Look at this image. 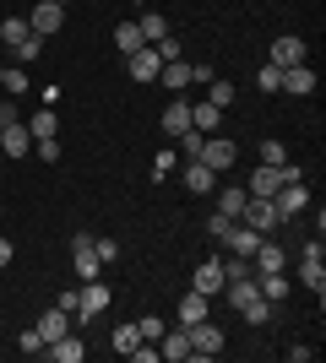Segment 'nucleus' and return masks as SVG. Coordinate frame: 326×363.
<instances>
[{
	"label": "nucleus",
	"instance_id": "1",
	"mask_svg": "<svg viewBox=\"0 0 326 363\" xmlns=\"http://www.w3.org/2000/svg\"><path fill=\"white\" fill-rule=\"evenodd\" d=\"M0 44L11 49V60H6V65H28V60L44 55V38L28 28V16H0Z\"/></svg>",
	"mask_w": 326,
	"mask_h": 363
},
{
	"label": "nucleus",
	"instance_id": "2",
	"mask_svg": "<svg viewBox=\"0 0 326 363\" xmlns=\"http://www.w3.org/2000/svg\"><path fill=\"white\" fill-rule=\"evenodd\" d=\"M299 282L321 298L326 293V250H321V233H315L310 244H305V255H299Z\"/></svg>",
	"mask_w": 326,
	"mask_h": 363
},
{
	"label": "nucleus",
	"instance_id": "3",
	"mask_svg": "<svg viewBox=\"0 0 326 363\" xmlns=\"http://www.w3.org/2000/svg\"><path fill=\"white\" fill-rule=\"evenodd\" d=\"M239 223H245V228H256L261 239H272V228H278L283 217H278V206H272L266 196H250V201H245V212H239Z\"/></svg>",
	"mask_w": 326,
	"mask_h": 363
},
{
	"label": "nucleus",
	"instance_id": "4",
	"mask_svg": "<svg viewBox=\"0 0 326 363\" xmlns=\"http://www.w3.org/2000/svg\"><path fill=\"white\" fill-rule=\"evenodd\" d=\"M196 157H202V163L212 168V174H229V168H234V157H239V147H234L229 136H207Z\"/></svg>",
	"mask_w": 326,
	"mask_h": 363
},
{
	"label": "nucleus",
	"instance_id": "5",
	"mask_svg": "<svg viewBox=\"0 0 326 363\" xmlns=\"http://www.w3.org/2000/svg\"><path fill=\"white\" fill-rule=\"evenodd\" d=\"M71 266H77L82 282H93V277H98L104 260H98V250H93V233H71Z\"/></svg>",
	"mask_w": 326,
	"mask_h": 363
},
{
	"label": "nucleus",
	"instance_id": "6",
	"mask_svg": "<svg viewBox=\"0 0 326 363\" xmlns=\"http://www.w3.org/2000/svg\"><path fill=\"white\" fill-rule=\"evenodd\" d=\"M185 331H190V358H217L223 352V331H217L212 320H196Z\"/></svg>",
	"mask_w": 326,
	"mask_h": 363
},
{
	"label": "nucleus",
	"instance_id": "7",
	"mask_svg": "<svg viewBox=\"0 0 326 363\" xmlns=\"http://www.w3.org/2000/svg\"><path fill=\"white\" fill-rule=\"evenodd\" d=\"M28 28L38 33V38H49V33H60L65 28V6H55V0H38L28 11Z\"/></svg>",
	"mask_w": 326,
	"mask_h": 363
},
{
	"label": "nucleus",
	"instance_id": "8",
	"mask_svg": "<svg viewBox=\"0 0 326 363\" xmlns=\"http://www.w3.org/2000/svg\"><path fill=\"white\" fill-rule=\"evenodd\" d=\"M305 60H310V49H305V38H299V33H283L278 44H272V65H278V71L305 65Z\"/></svg>",
	"mask_w": 326,
	"mask_h": 363
},
{
	"label": "nucleus",
	"instance_id": "9",
	"mask_svg": "<svg viewBox=\"0 0 326 363\" xmlns=\"http://www.w3.org/2000/svg\"><path fill=\"white\" fill-rule=\"evenodd\" d=\"M272 206H278V217H283V223H288V217H299L305 206H310V190H305V179H299V184H278Z\"/></svg>",
	"mask_w": 326,
	"mask_h": 363
},
{
	"label": "nucleus",
	"instance_id": "10",
	"mask_svg": "<svg viewBox=\"0 0 326 363\" xmlns=\"http://www.w3.org/2000/svg\"><path fill=\"white\" fill-rule=\"evenodd\" d=\"M223 282H229V277H223V260H196V272H190V288H196V293L217 298V293H223Z\"/></svg>",
	"mask_w": 326,
	"mask_h": 363
},
{
	"label": "nucleus",
	"instance_id": "11",
	"mask_svg": "<svg viewBox=\"0 0 326 363\" xmlns=\"http://www.w3.org/2000/svg\"><path fill=\"white\" fill-rule=\"evenodd\" d=\"M125 71H131V82H141V87H147V82H158V71H163V60H158V55H153V44H141L136 55H125Z\"/></svg>",
	"mask_w": 326,
	"mask_h": 363
},
{
	"label": "nucleus",
	"instance_id": "12",
	"mask_svg": "<svg viewBox=\"0 0 326 363\" xmlns=\"http://www.w3.org/2000/svg\"><path fill=\"white\" fill-rule=\"evenodd\" d=\"M158 125H163V136H169V141H180V136L190 130V98H169Z\"/></svg>",
	"mask_w": 326,
	"mask_h": 363
},
{
	"label": "nucleus",
	"instance_id": "13",
	"mask_svg": "<svg viewBox=\"0 0 326 363\" xmlns=\"http://www.w3.org/2000/svg\"><path fill=\"white\" fill-rule=\"evenodd\" d=\"M0 152H6V157H28V152H33L28 120H6V130H0Z\"/></svg>",
	"mask_w": 326,
	"mask_h": 363
},
{
	"label": "nucleus",
	"instance_id": "14",
	"mask_svg": "<svg viewBox=\"0 0 326 363\" xmlns=\"http://www.w3.org/2000/svg\"><path fill=\"white\" fill-rule=\"evenodd\" d=\"M33 331L44 336V347H49V342H60V336H65V331H77V325H71V315H65L60 303H49L44 315H38V325H33Z\"/></svg>",
	"mask_w": 326,
	"mask_h": 363
},
{
	"label": "nucleus",
	"instance_id": "15",
	"mask_svg": "<svg viewBox=\"0 0 326 363\" xmlns=\"http://www.w3.org/2000/svg\"><path fill=\"white\" fill-rule=\"evenodd\" d=\"M250 266H256V272H288L294 260H288V250H283V244L261 239V244H256V255H250Z\"/></svg>",
	"mask_w": 326,
	"mask_h": 363
},
{
	"label": "nucleus",
	"instance_id": "16",
	"mask_svg": "<svg viewBox=\"0 0 326 363\" xmlns=\"http://www.w3.org/2000/svg\"><path fill=\"white\" fill-rule=\"evenodd\" d=\"M185 190L190 196H212L217 190V174L202 163V157H185Z\"/></svg>",
	"mask_w": 326,
	"mask_h": 363
},
{
	"label": "nucleus",
	"instance_id": "17",
	"mask_svg": "<svg viewBox=\"0 0 326 363\" xmlns=\"http://www.w3.org/2000/svg\"><path fill=\"white\" fill-rule=\"evenodd\" d=\"M278 92H294V98H310L315 92V65L305 60V65H288V71H283V87Z\"/></svg>",
	"mask_w": 326,
	"mask_h": 363
},
{
	"label": "nucleus",
	"instance_id": "18",
	"mask_svg": "<svg viewBox=\"0 0 326 363\" xmlns=\"http://www.w3.org/2000/svg\"><path fill=\"white\" fill-rule=\"evenodd\" d=\"M158 358H163V363H185L190 358V331H185V325L158 336Z\"/></svg>",
	"mask_w": 326,
	"mask_h": 363
},
{
	"label": "nucleus",
	"instance_id": "19",
	"mask_svg": "<svg viewBox=\"0 0 326 363\" xmlns=\"http://www.w3.org/2000/svg\"><path fill=\"white\" fill-rule=\"evenodd\" d=\"M190 130H202V136H217V130H223V108L217 104H190Z\"/></svg>",
	"mask_w": 326,
	"mask_h": 363
},
{
	"label": "nucleus",
	"instance_id": "20",
	"mask_svg": "<svg viewBox=\"0 0 326 363\" xmlns=\"http://www.w3.org/2000/svg\"><path fill=\"white\" fill-rule=\"evenodd\" d=\"M44 352H49V358H55V363H82V358H87V342H82L77 331H65L60 342H49Z\"/></svg>",
	"mask_w": 326,
	"mask_h": 363
},
{
	"label": "nucleus",
	"instance_id": "21",
	"mask_svg": "<svg viewBox=\"0 0 326 363\" xmlns=\"http://www.w3.org/2000/svg\"><path fill=\"white\" fill-rule=\"evenodd\" d=\"M223 244H229V255L250 260V255H256V244H261V233H256V228H245V223H234V228H229V239H223Z\"/></svg>",
	"mask_w": 326,
	"mask_h": 363
},
{
	"label": "nucleus",
	"instance_id": "22",
	"mask_svg": "<svg viewBox=\"0 0 326 363\" xmlns=\"http://www.w3.org/2000/svg\"><path fill=\"white\" fill-rule=\"evenodd\" d=\"M256 293L266 303H283L288 298V272H256Z\"/></svg>",
	"mask_w": 326,
	"mask_h": 363
},
{
	"label": "nucleus",
	"instance_id": "23",
	"mask_svg": "<svg viewBox=\"0 0 326 363\" xmlns=\"http://www.w3.org/2000/svg\"><path fill=\"white\" fill-rule=\"evenodd\" d=\"M278 184H283V174L261 163V168H256V174L245 179V196H266V201H272V196H278Z\"/></svg>",
	"mask_w": 326,
	"mask_h": 363
},
{
	"label": "nucleus",
	"instance_id": "24",
	"mask_svg": "<svg viewBox=\"0 0 326 363\" xmlns=\"http://www.w3.org/2000/svg\"><path fill=\"white\" fill-rule=\"evenodd\" d=\"M212 196H217V212H223V217H234V223H239V212H245V184H223V190H212Z\"/></svg>",
	"mask_w": 326,
	"mask_h": 363
},
{
	"label": "nucleus",
	"instance_id": "25",
	"mask_svg": "<svg viewBox=\"0 0 326 363\" xmlns=\"http://www.w3.org/2000/svg\"><path fill=\"white\" fill-rule=\"evenodd\" d=\"M207 309H212V298L190 288L185 298H180V325H196V320H207Z\"/></svg>",
	"mask_w": 326,
	"mask_h": 363
},
{
	"label": "nucleus",
	"instance_id": "26",
	"mask_svg": "<svg viewBox=\"0 0 326 363\" xmlns=\"http://www.w3.org/2000/svg\"><path fill=\"white\" fill-rule=\"evenodd\" d=\"M136 28H141V38H147V44H158V38H169V16H163V11H141Z\"/></svg>",
	"mask_w": 326,
	"mask_h": 363
},
{
	"label": "nucleus",
	"instance_id": "27",
	"mask_svg": "<svg viewBox=\"0 0 326 363\" xmlns=\"http://www.w3.org/2000/svg\"><path fill=\"white\" fill-rule=\"evenodd\" d=\"M158 82H163L169 92H185V87H190V65H185V60H169L163 71H158Z\"/></svg>",
	"mask_w": 326,
	"mask_h": 363
},
{
	"label": "nucleus",
	"instance_id": "28",
	"mask_svg": "<svg viewBox=\"0 0 326 363\" xmlns=\"http://www.w3.org/2000/svg\"><path fill=\"white\" fill-rule=\"evenodd\" d=\"M141 44H147V38H141L136 22H120V28H114V49H120V55H136Z\"/></svg>",
	"mask_w": 326,
	"mask_h": 363
},
{
	"label": "nucleus",
	"instance_id": "29",
	"mask_svg": "<svg viewBox=\"0 0 326 363\" xmlns=\"http://www.w3.org/2000/svg\"><path fill=\"white\" fill-rule=\"evenodd\" d=\"M28 130H33V141H44V136H55V130H60V120H55V108H33V120H28Z\"/></svg>",
	"mask_w": 326,
	"mask_h": 363
},
{
	"label": "nucleus",
	"instance_id": "30",
	"mask_svg": "<svg viewBox=\"0 0 326 363\" xmlns=\"http://www.w3.org/2000/svg\"><path fill=\"white\" fill-rule=\"evenodd\" d=\"M28 87H33V82H28V65H6V82H0V92H6V98H22Z\"/></svg>",
	"mask_w": 326,
	"mask_h": 363
},
{
	"label": "nucleus",
	"instance_id": "31",
	"mask_svg": "<svg viewBox=\"0 0 326 363\" xmlns=\"http://www.w3.org/2000/svg\"><path fill=\"white\" fill-rule=\"evenodd\" d=\"M207 104H217V108L234 104V82L229 76H212V82H207Z\"/></svg>",
	"mask_w": 326,
	"mask_h": 363
},
{
	"label": "nucleus",
	"instance_id": "32",
	"mask_svg": "<svg viewBox=\"0 0 326 363\" xmlns=\"http://www.w3.org/2000/svg\"><path fill=\"white\" fill-rule=\"evenodd\" d=\"M239 315H245V325H266V320H272V303L250 298V303H239Z\"/></svg>",
	"mask_w": 326,
	"mask_h": 363
},
{
	"label": "nucleus",
	"instance_id": "33",
	"mask_svg": "<svg viewBox=\"0 0 326 363\" xmlns=\"http://www.w3.org/2000/svg\"><path fill=\"white\" fill-rule=\"evenodd\" d=\"M261 163H266V168H283V163H288V147H283L278 136H266V141H261Z\"/></svg>",
	"mask_w": 326,
	"mask_h": 363
},
{
	"label": "nucleus",
	"instance_id": "34",
	"mask_svg": "<svg viewBox=\"0 0 326 363\" xmlns=\"http://www.w3.org/2000/svg\"><path fill=\"white\" fill-rule=\"evenodd\" d=\"M256 87H261V92H266V98H272V92H278V87H283V71H278V65H272V60H266V65H261V71H256Z\"/></svg>",
	"mask_w": 326,
	"mask_h": 363
},
{
	"label": "nucleus",
	"instance_id": "35",
	"mask_svg": "<svg viewBox=\"0 0 326 363\" xmlns=\"http://www.w3.org/2000/svg\"><path fill=\"white\" fill-rule=\"evenodd\" d=\"M109 342H114V352H125V358H131V347H136L141 336H136V325H114V336H109Z\"/></svg>",
	"mask_w": 326,
	"mask_h": 363
},
{
	"label": "nucleus",
	"instance_id": "36",
	"mask_svg": "<svg viewBox=\"0 0 326 363\" xmlns=\"http://www.w3.org/2000/svg\"><path fill=\"white\" fill-rule=\"evenodd\" d=\"M163 331H169V325H163L158 315H141V320H136V336H141V342H158Z\"/></svg>",
	"mask_w": 326,
	"mask_h": 363
},
{
	"label": "nucleus",
	"instance_id": "37",
	"mask_svg": "<svg viewBox=\"0 0 326 363\" xmlns=\"http://www.w3.org/2000/svg\"><path fill=\"white\" fill-rule=\"evenodd\" d=\"M16 352H28V358H38V352H44V336H38V331L28 325V331L16 336Z\"/></svg>",
	"mask_w": 326,
	"mask_h": 363
},
{
	"label": "nucleus",
	"instance_id": "38",
	"mask_svg": "<svg viewBox=\"0 0 326 363\" xmlns=\"http://www.w3.org/2000/svg\"><path fill=\"white\" fill-rule=\"evenodd\" d=\"M229 228H234V217H223V212H212V217H207V233H212L217 244L229 239Z\"/></svg>",
	"mask_w": 326,
	"mask_h": 363
},
{
	"label": "nucleus",
	"instance_id": "39",
	"mask_svg": "<svg viewBox=\"0 0 326 363\" xmlns=\"http://www.w3.org/2000/svg\"><path fill=\"white\" fill-rule=\"evenodd\" d=\"M33 152H38V157H44V163H60V141H55V136H44V141H33Z\"/></svg>",
	"mask_w": 326,
	"mask_h": 363
},
{
	"label": "nucleus",
	"instance_id": "40",
	"mask_svg": "<svg viewBox=\"0 0 326 363\" xmlns=\"http://www.w3.org/2000/svg\"><path fill=\"white\" fill-rule=\"evenodd\" d=\"M93 250H98L104 266H109V260H120V239H93Z\"/></svg>",
	"mask_w": 326,
	"mask_h": 363
},
{
	"label": "nucleus",
	"instance_id": "41",
	"mask_svg": "<svg viewBox=\"0 0 326 363\" xmlns=\"http://www.w3.org/2000/svg\"><path fill=\"white\" fill-rule=\"evenodd\" d=\"M153 55H158L163 65H169V60H180V44H174V38H158V44H153Z\"/></svg>",
	"mask_w": 326,
	"mask_h": 363
},
{
	"label": "nucleus",
	"instance_id": "42",
	"mask_svg": "<svg viewBox=\"0 0 326 363\" xmlns=\"http://www.w3.org/2000/svg\"><path fill=\"white\" fill-rule=\"evenodd\" d=\"M163 174H174V152H158L153 157V179H163Z\"/></svg>",
	"mask_w": 326,
	"mask_h": 363
},
{
	"label": "nucleus",
	"instance_id": "43",
	"mask_svg": "<svg viewBox=\"0 0 326 363\" xmlns=\"http://www.w3.org/2000/svg\"><path fill=\"white\" fill-rule=\"evenodd\" d=\"M202 141H207L202 130H185V136H180V147H185V157H196V152H202Z\"/></svg>",
	"mask_w": 326,
	"mask_h": 363
},
{
	"label": "nucleus",
	"instance_id": "44",
	"mask_svg": "<svg viewBox=\"0 0 326 363\" xmlns=\"http://www.w3.org/2000/svg\"><path fill=\"white\" fill-rule=\"evenodd\" d=\"M11 255H16V250H11V239H6V233H0V272H6V266H11Z\"/></svg>",
	"mask_w": 326,
	"mask_h": 363
},
{
	"label": "nucleus",
	"instance_id": "45",
	"mask_svg": "<svg viewBox=\"0 0 326 363\" xmlns=\"http://www.w3.org/2000/svg\"><path fill=\"white\" fill-rule=\"evenodd\" d=\"M0 82H6V60H0Z\"/></svg>",
	"mask_w": 326,
	"mask_h": 363
},
{
	"label": "nucleus",
	"instance_id": "46",
	"mask_svg": "<svg viewBox=\"0 0 326 363\" xmlns=\"http://www.w3.org/2000/svg\"><path fill=\"white\" fill-rule=\"evenodd\" d=\"M55 6H71V0H55Z\"/></svg>",
	"mask_w": 326,
	"mask_h": 363
},
{
	"label": "nucleus",
	"instance_id": "47",
	"mask_svg": "<svg viewBox=\"0 0 326 363\" xmlns=\"http://www.w3.org/2000/svg\"><path fill=\"white\" fill-rule=\"evenodd\" d=\"M0 130H6V120H0Z\"/></svg>",
	"mask_w": 326,
	"mask_h": 363
},
{
	"label": "nucleus",
	"instance_id": "48",
	"mask_svg": "<svg viewBox=\"0 0 326 363\" xmlns=\"http://www.w3.org/2000/svg\"><path fill=\"white\" fill-rule=\"evenodd\" d=\"M136 6H141V0H136Z\"/></svg>",
	"mask_w": 326,
	"mask_h": 363
}]
</instances>
